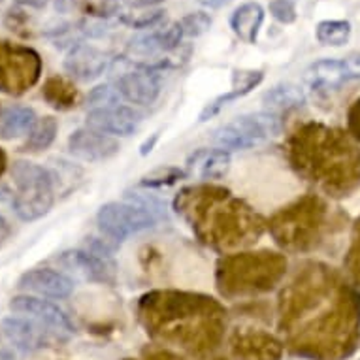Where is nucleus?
Segmentation results:
<instances>
[{
    "label": "nucleus",
    "instance_id": "1",
    "mask_svg": "<svg viewBox=\"0 0 360 360\" xmlns=\"http://www.w3.org/2000/svg\"><path fill=\"white\" fill-rule=\"evenodd\" d=\"M328 285L319 272H307L290 283L281 295L279 319L296 353L313 359H338L354 347L359 313L347 295L325 306Z\"/></svg>",
    "mask_w": 360,
    "mask_h": 360
},
{
    "label": "nucleus",
    "instance_id": "2",
    "mask_svg": "<svg viewBox=\"0 0 360 360\" xmlns=\"http://www.w3.org/2000/svg\"><path fill=\"white\" fill-rule=\"evenodd\" d=\"M138 313L151 336L191 353L212 351L223 338L224 309L206 295L155 290L140 300Z\"/></svg>",
    "mask_w": 360,
    "mask_h": 360
},
{
    "label": "nucleus",
    "instance_id": "3",
    "mask_svg": "<svg viewBox=\"0 0 360 360\" xmlns=\"http://www.w3.org/2000/svg\"><path fill=\"white\" fill-rule=\"evenodd\" d=\"M174 207L202 243L223 253L248 248L264 231L255 210L217 185L187 187L177 195Z\"/></svg>",
    "mask_w": 360,
    "mask_h": 360
},
{
    "label": "nucleus",
    "instance_id": "4",
    "mask_svg": "<svg viewBox=\"0 0 360 360\" xmlns=\"http://www.w3.org/2000/svg\"><path fill=\"white\" fill-rule=\"evenodd\" d=\"M290 165L300 176L317 181L325 189H347L359 181L360 157L336 130L323 124H304L289 140Z\"/></svg>",
    "mask_w": 360,
    "mask_h": 360
},
{
    "label": "nucleus",
    "instance_id": "5",
    "mask_svg": "<svg viewBox=\"0 0 360 360\" xmlns=\"http://www.w3.org/2000/svg\"><path fill=\"white\" fill-rule=\"evenodd\" d=\"M287 272V259L279 253L224 255L217 264V287L229 298L272 290Z\"/></svg>",
    "mask_w": 360,
    "mask_h": 360
},
{
    "label": "nucleus",
    "instance_id": "6",
    "mask_svg": "<svg viewBox=\"0 0 360 360\" xmlns=\"http://www.w3.org/2000/svg\"><path fill=\"white\" fill-rule=\"evenodd\" d=\"M321 213H323L321 202L307 196L290 204L289 207L279 210L268 221V231L278 245L290 251H300L313 242V236H317Z\"/></svg>",
    "mask_w": 360,
    "mask_h": 360
},
{
    "label": "nucleus",
    "instance_id": "7",
    "mask_svg": "<svg viewBox=\"0 0 360 360\" xmlns=\"http://www.w3.org/2000/svg\"><path fill=\"white\" fill-rule=\"evenodd\" d=\"M283 130L281 119L272 112L245 113L231 123L219 127L213 132V142L226 151H243V149L257 148L279 136Z\"/></svg>",
    "mask_w": 360,
    "mask_h": 360
},
{
    "label": "nucleus",
    "instance_id": "8",
    "mask_svg": "<svg viewBox=\"0 0 360 360\" xmlns=\"http://www.w3.org/2000/svg\"><path fill=\"white\" fill-rule=\"evenodd\" d=\"M41 59L32 48L0 40V93L19 96L40 82Z\"/></svg>",
    "mask_w": 360,
    "mask_h": 360
},
{
    "label": "nucleus",
    "instance_id": "9",
    "mask_svg": "<svg viewBox=\"0 0 360 360\" xmlns=\"http://www.w3.org/2000/svg\"><path fill=\"white\" fill-rule=\"evenodd\" d=\"M96 223L110 240L124 242L127 238L153 229L157 217L132 202H108L96 213Z\"/></svg>",
    "mask_w": 360,
    "mask_h": 360
},
{
    "label": "nucleus",
    "instance_id": "10",
    "mask_svg": "<svg viewBox=\"0 0 360 360\" xmlns=\"http://www.w3.org/2000/svg\"><path fill=\"white\" fill-rule=\"evenodd\" d=\"M2 332L13 347L21 351H36L53 345L55 342H63L66 338L51 330L49 326L41 325L40 321L25 319V317H6L2 321Z\"/></svg>",
    "mask_w": 360,
    "mask_h": 360
},
{
    "label": "nucleus",
    "instance_id": "11",
    "mask_svg": "<svg viewBox=\"0 0 360 360\" xmlns=\"http://www.w3.org/2000/svg\"><path fill=\"white\" fill-rule=\"evenodd\" d=\"M89 129L108 134L112 138H129L132 136L142 123V115L130 106H108L95 108L87 113L85 119Z\"/></svg>",
    "mask_w": 360,
    "mask_h": 360
},
{
    "label": "nucleus",
    "instance_id": "12",
    "mask_svg": "<svg viewBox=\"0 0 360 360\" xmlns=\"http://www.w3.org/2000/svg\"><path fill=\"white\" fill-rule=\"evenodd\" d=\"M10 309L19 315H27L30 319L40 321L41 325L49 326L51 330L60 334L63 338H68L74 334V325L68 319L59 306H55L51 302L38 298V296H15L10 302Z\"/></svg>",
    "mask_w": 360,
    "mask_h": 360
},
{
    "label": "nucleus",
    "instance_id": "13",
    "mask_svg": "<svg viewBox=\"0 0 360 360\" xmlns=\"http://www.w3.org/2000/svg\"><path fill=\"white\" fill-rule=\"evenodd\" d=\"M68 149L74 157L85 162H102V160H110L115 157L121 151V146L115 138L83 127L70 134Z\"/></svg>",
    "mask_w": 360,
    "mask_h": 360
},
{
    "label": "nucleus",
    "instance_id": "14",
    "mask_svg": "<svg viewBox=\"0 0 360 360\" xmlns=\"http://www.w3.org/2000/svg\"><path fill=\"white\" fill-rule=\"evenodd\" d=\"M60 266L66 270L82 276L83 279L96 281V283H110L115 281V266L110 259L98 257L95 253H89L85 249H76V251H66L57 259Z\"/></svg>",
    "mask_w": 360,
    "mask_h": 360
},
{
    "label": "nucleus",
    "instance_id": "15",
    "mask_svg": "<svg viewBox=\"0 0 360 360\" xmlns=\"http://www.w3.org/2000/svg\"><path fill=\"white\" fill-rule=\"evenodd\" d=\"M117 93L130 104L136 106H149L160 95V79L155 70L140 68V70L124 72L117 79Z\"/></svg>",
    "mask_w": 360,
    "mask_h": 360
},
{
    "label": "nucleus",
    "instance_id": "16",
    "mask_svg": "<svg viewBox=\"0 0 360 360\" xmlns=\"http://www.w3.org/2000/svg\"><path fill=\"white\" fill-rule=\"evenodd\" d=\"M108 65V53L89 44H76L65 59V70L79 82H93L101 77Z\"/></svg>",
    "mask_w": 360,
    "mask_h": 360
},
{
    "label": "nucleus",
    "instance_id": "17",
    "mask_svg": "<svg viewBox=\"0 0 360 360\" xmlns=\"http://www.w3.org/2000/svg\"><path fill=\"white\" fill-rule=\"evenodd\" d=\"M181 38H184L181 27H179V23H174L166 29L153 30L149 34L132 38L129 44V53L132 57H140V59L155 60L160 55L170 53V51L179 48Z\"/></svg>",
    "mask_w": 360,
    "mask_h": 360
},
{
    "label": "nucleus",
    "instance_id": "18",
    "mask_svg": "<svg viewBox=\"0 0 360 360\" xmlns=\"http://www.w3.org/2000/svg\"><path fill=\"white\" fill-rule=\"evenodd\" d=\"M19 289L30 290L36 295L49 296V298H68L74 290V281L68 276L49 268H34L25 272L19 278Z\"/></svg>",
    "mask_w": 360,
    "mask_h": 360
},
{
    "label": "nucleus",
    "instance_id": "19",
    "mask_svg": "<svg viewBox=\"0 0 360 360\" xmlns=\"http://www.w3.org/2000/svg\"><path fill=\"white\" fill-rule=\"evenodd\" d=\"M304 79L313 91L328 93L354 79L345 59H321L307 66Z\"/></svg>",
    "mask_w": 360,
    "mask_h": 360
},
{
    "label": "nucleus",
    "instance_id": "20",
    "mask_svg": "<svg viewBox=\"0 0 360 360\" xmlns=\"http://www.w3.org/2000/svg\"><path fill=\"white\" fill-rule=\"evenodd\" d=\"M283 343L266 332H248L232 342V356L236 360H281Z\"/></svg>",
    "mask_w": 360,
    "mask_h": 360
},
{
    "label": "nucleus",
    "instance_id": "21",
    "mask_svg": "<svg viewBox=\"0 0 360 360\" xmlns=\"http://www.w3.org/2000/svg\"><path fill=\"white\" fill-rule=\"evenodd\" d=\"M232 157L226 149H198L187 160V168L196 170L202 179L217 181L223 179L231 170Z\"/></svg>",
    "mask_w": 360,
    "mask_h": 360
},
{
    "label": "nucleus",
    "instance_id": "22",
    "mask_svg": "<svg viewBox=\"0 0 360 360\" xmlns=\"http://www.w3.org/2000/svg\"><path fill=\"white\" fill-rule=\"evenodd\" d=\"M53 202V189L18 191L12 198V207L21 221H36L51 210Z\"/></svg>",
    "mask_w": 360,
    "mask_h": 360
},
{
    "label": "nucleus",
    "instance_id": "23",
    "mask_svg": "<svg viewBox=\"0 0 360 360\" xmlns=\"http://www.w3.org/2000/svg\"><path fill=\"white\" fill-rule=\"evenodd\" d=\"M262 23H264V8L259 2H245L238 6L231 15V29L245 44L257 41Z\"/></svg>",
    "mask_w": 360,
    "mask_h": 360
},
{
    "label": "nucleus",
    "instance_id": "24",
    "mask_svg": "<svg viewBox=\"0 0 360 360\" xmlns=\"http://www.w3.org/2000/svg\"><path fill=\"white\" fill-rule=\"evenodd\" d=\"M12 177L18 191L53 189L57 179L53 172L29 160H15L12 166Z\"/></svg>",
    "mask_w": 360,
    "mask_h": 360
},
{
    "label": "nucleus",
    "instance_id": "25",
    "mask_svg": "<svg viewBox=\"0 0 360 360\" xmlns=\"http://www.w3.org/2000/svg\"><path fill=\"white\" fill-rule=\"evenodd\" d=\"M36 113L29 106H10L0 113V138L13 140L27 134L36 124Z\"/></svg>",
    "mask_w": 360,
    "mask_h": 360
},
{
    "label": "nucleus",
    "instance_id": "26",
    "mask_svg": "<svg viewBox=\"0 0 360 360\" xmlns=\"http://www.w3.org/2000/svg\"><path fill=\"white\" fill-rule=\"evenodd\" d=\"M304 102H306V95L300 85H295V83H278L272 89H268L262 96V104L272 113L287 112V110L302 106Z\"/></svg>",
    "mask_w": 360,
    "mask_h": 360
},
{
    "label": "nucleus",
    "instance_id": "27",
    "mask_svg": "<svg viewBox=\"0 0 360 360\" xmlns=\"http://www.w3.org/2000/svg\"><path fill=\"white\" fill-rule=\"evenodd\" d=\"M41 93H44L46 102L55 110H70L77 102V91L74 83H70L63 76L49 77L48 82L44 83Z\"/></svg>",
    "mask_w": 360,
    "mask_h": 360
},
{
    "label": "nucleus",
    "instance_id": "28",
    "mask_svg": "<svg viewBox=\"0 0 360 360\" xmlns=\"http://www.w3.org/2000/svg\"><path fill=\"white\" fill-rule=\"evenodd\" d=\"M57 132H59L57 119L51 117V115L38 119L34 127H32V130L29 132V140L25 142L23 149L25 151H34V153L44 151V149H48L55 142Z\"/></svg>",
    "mask_w": 360,
    "mask_h": 360
},
{
    "label": "nucleus",
    "instance_id": "29",
    "mask_svg": "<svg viewBox=\"0 0 360 360\" xmlns=\"http://www.w3.org/2000/svg\"><path fill=\"white\" fill-rule=\"evenodd\" d=\"M351 23L343 21V19H326L321 21L315 29L317 40L323 46H330V48H342L351 38Z\"/></svg>",
    "mask_w": 360,
    "mask_h": 360
},
{
    "label": "nucleus",
    "instance_id": "30",
    "mask_svg": "<svg viewBox=\"0 0 360 360\" xmlns=\"http://www.w3.org/2000/svg\"><path fill=\"white\" fill-rule=\"evenodd\" d=\"M187 177V172L177 168V166H159L149 174L142 177L140 187L143 189H162V187H170Z\"/></svg>",
    "mask_w": 360,
    "mask_h": 360
},
{
    "label": "nucleus",
    "instance_id": "31",
    "mask_svg": "<svg viewBox=\"0 0 360 360\" xmlns=\"http://www.w3.org/2000/svg\"><path fill=\"white\" fill-rule=\"evenodd\" d=\"M179 27H181V32L187 38H198V36L206 34L210 27H212V18L204 12H195L185 15L181 21H179Z\"/></svg>",
    "mask_w": 360,
    "mask_h": 360
},
{
    "label": "nucleus",
    "instance_id": "32",
    "mask_svg": "<svg viewBox=\"0 0 360 360\" xmlns=\"http://www.w3.org/2000/svg\"><path fill=\"white\" fill-rule=\"evenodd\" d=\"M264 79L262 70H234L232 74V89L238 91L240 95H249L255 87H259Z\"/></svg>",
    "mask_w": 360,
    "mask_h": 360
},
{
    "label": "nucleus",
    "instance_id": "33",
    "mask_svg": "<svg viewBox=\"0 0 360 360\" xmlns=\"http://www.w3.org/2000/svg\"><path fill=\"white\" fill-rule=\"evenodd\" d=\"M121 95L117 93V89H113L112 85H98L87 95V104L95 108H108L117 106Z\"/></svg>",
    "mask_w": 360,
    "mask_h": 360
},
{
    "label": "nucleus",
    "instance_id": "34",
    "mask_svg": "<svg viewBox=\"0 0 360 360\" xmlns=\"http://www.w3.org/2000/svg\"><path fill=\"white\" fill-rule=\"evenodd\" d=\"M127 202H132V204L146 207L157 219L166 215V204L155 195H148V193H127Z\"/></svg>",
    "mask_w": 360,
    "mask_h": 360
},
{
    "label": "nucleus",
    "instance_id": "35",
    "mask_svg": "<svg viewBox=\"0 0 360 360\" xmlns=\"http://www.w3.org/2000/svg\"><path fill=\"white\" fill-rule=\"evenodd\" d=\"M268 10L272 13L274 19H278L279 23L290 25L296 21V0H272L268 4Z\"/></svg>",
    "mask_w": 360,
    "mask_h": 360
},
{
    "label": "nucleus",
    "instance_id": "36",
    "mask_svg": "<svg viewBox=\"0 0 360 360\" xmlns=\"http://www.w3.org/2000/svg\"><path fill=\"white\" fill-rule=\"evenodd\" d=\"M165 19V12H160V10H157V12H146V13H132V15H124V18H121V21H123L124 25H129V27H132V29H153V27H157V25L160 23Z\"/></svg>",
    "mask_w": 360,
    "mask_h": 360
},
{
    "label": "nucleus",
    "instance_id": "37",
    "mask_svg": "<svg viewBox=\"0 0 360 360\" xmlns=\"http://www.w3.org/2000/svg\"><path fill=\"white\" fill-rule=\"evenodd\" d=\"M351 257H349V264H351V270L356 276V279L360 281V223L356 226V234H354L353 249H351Z\"/></svg>",
    "mask_w": 360,
    "mask_h": 360
},
{
    "label": "nucleus",
    "instance_id": "38",
    "mask_svg": "<svg viewBox=\"0 0 360 360\" xmlns=\"http://www.w3.org/2000/svg\"><path fill=\"white\" fill-rule=\"evenodd\" d=\"M349 127L354 132V136L360 138V101L354 102V106L349 112Z\"/></svg>",
    "mask_w": 360,
    "mask_h": 360
},
{
    "label": "nucleus",
    "instance_id": "39",
    "mask_svg": "<svg viewBox=\"0 0 360 360\" xmlns=\"http://www.w3.org/2000/svg\"><path fill=\"white\" fill-rule=\"evenodd\" d=\"M123 2L132 8H153L162 4L165 0H123Z\"/></svg>",
    "mask_w": 360,
    "mask_h": 360
},
{
    "label": "nucleus",
    "instance_id": "40",
    "mask_svg": "<svg viewBox=\"0 0 360 360\" xmlns=\"http://www.w3.org/2000/svg\"><path fill=\"white\" fill-rule=\"evenodd\" d=\"M148 360H181L177 354L170 353V351H165V349H160V351H155L148 356Z\"/></svg>",
    "mask_w": 360,
    "mask_h": 360
},
{
    "label": "nucleus",
    "instance_id": "41",
    "mask_svg": "<svg viewBox=\"0 0 360 360\" xmlns=\"http://www.w3.org/2000/svg\"><path fill=\"white\" fill-rule=\"evenodd\" d=\"M157 140H159V132H153V134H151V140L148 138V140L142 143V148H140V153H142L143 157H146L148 153H151V151H153V148H155V143H157Z\"/></svg>",
    "mask_w": 360,
    "mask_h": 360
},
{
    "label": "nucleus",
    "instance_id": "42",
    "mask_svg": "<svg viewBox=\"0 0 360 360\" xmlns=\"http://www.w3.org/2000/svg\"><path fill=\"white\" fill-rule=\"evenodd\" d=\"M18 4L21 6H29V8H36V10H41V8L48 6L49 0H15Z\"/></svg>",
    "mask_w": 360,
    "mask_h": 360
},
{
    "label": "nucleus",
    "instance_id": "43",
    "mask_svg": "<svg viewBox=\"0 0 360 360\" xmlns=\"http://www.w3.org/2000/svg\"><path fill=\"white\" fill-rule=\"evenodd\" d=\"M8 236H10V226H8L6 219L0 215V243L4 242Z\"/></svg>",
    "mask_w": 360,
    "mask_h": 360
},
{
    "label": "nucleus",
    "instance_id": "44",
    "mask_svg": "<svg viewBox=\"0 0 360 360\" xmlns=\"http://www.w3.org/2000/svg\"><path fill=\"white\" fill-rule=\"evenodd\" d=\"M200 2L210 8H223L226 6V4H231L232 0H200Z\"/></svg>",
    "mask_w": 360,
    "mask_h": 360
},
{
    "label": "nucleus",
    "instance_id": "45",
    "mask_svg": "<svg viewBox=\"0 0 360 360\" xmlns=\"http://www.w3.org/2000/svg\"><path fill=\"white\" fill-rule=\"evenodd\" d=\"M0 360H19V356L13 353L12 349L0 347Z\"/></svg>",
    "mask_w": 360,
    "mask_h": 360
},
{
    "label": "nucleus",
    "instance_id": "46",
    "mask_svg": "<svg viewBox=\"0 0 360 360\" xmlns=\"http://www.w3.org/2000/svg\"><path fill=\"white\" fill-rule=\"evenodd\" d=\"M6 168H8V155L4 149L0 148V176L6 172Z\"/></svg>",
    "mask_w": 360,
    "mask_h": 360
},
{
    "label": "nucleus",
    "instance_id": "47",
    "mask_svg": "<svg viewBox=\"0 0 360 360\" xmlns=\"http://www.w3.org/2000/svg\"><path fill=\"white\" fill-rule=\"evenodd\" d=\"M215 360H223V359H215Z\"/></svg>",
    "mask_w": 360,
    "mask_h": 360
},
{
    "label": "nucleus",
    "instance_id": "48",
    "mask_svg": "<svg viewBox=\"0 0 360 360\" xmlns=\"http://www.w3.org/2000/svg\"><path fill=\"white\" fill-rule=\"evenodd\" d=\"M0 4H2V0H0Z\"/></svg>",
    "mask_w": 360,
    "mask_h": 360
}]
</instances>
